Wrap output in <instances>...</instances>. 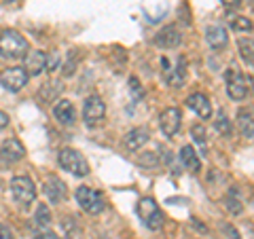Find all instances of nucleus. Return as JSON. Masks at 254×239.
<instances>
[{"label": "nucleus", "instance_id": "1", "mask_svg": "<svg viewBox=\"0 0 254 239\" xmlns=\"http://www.w3.org/2000/svg\"><path fill=\"white\" fill-rule=\"evenodd\" d=\"M28 53V41L17 30L0 32V55L6 60H19Z\"/></svg>", "mask_w": 254, "mask_h": 239}, {"label": "nucleus", "instance_id": "2", "mask_svg": "<svg viewBox=\"0 0 254 239\" xmlns=\"http://www.w3.org/2000/svg\"><path fill=\"white\" fill-rule=\"evenodd\" d=\"M58 163L62 170H66L68 174H74L78 178L89 176V161L76 148H62L58 155Z\"/></svg>", "mask_w": 254, "mask_h": 239}, {"label": "nucleus", "instance_id": "3", "mask_svg": "<svg viewBox=\"0 0 254 239\" xmlns=\"http://www.w3.org/2000/svg\"><path fill=\"white\" fill-rule=\"evenodd\" d=\"M76 203L81 205V210L91 214V216H98L106 210V199L100 190H95L91 186H78L76 188Z\"/></svg>", "mask_w": 254, "mask_h": 239}, {"label": "nucleus", "instance_id": "4", "mask_svg": "<svg viewBox=\"0 0 254 239\" xmlns=\"http://www.w3.org/2000/svg\"><path fill=\"white\" fill-rule=\"evenodd\" d=\"M11 195L21 208H30V203L36 199V186L28 176H15L11 180Z\"/></svg>", "mask_w": 254, "mask_h": 239}, {"label": "nucleus", "instance_id": "5", "mask_svg": "<svg viewBox=\"0 0 254 239\" xmlns=\"http://www.w3.org/2000/svg\"><path fill=\"white\" fill-rule=\"evenodd\" d=\"M138 214L142 222H144V227L150 229V231H159L163 227V214H161V208L157 205L155 199L150 197H144L138 201Z\"/></svg>", "mask_w": 254, "mask_h": 239}, {"label": "nucleus", "instance_id": "6", "mask_svg": "<svg viewBox=\"0 0 254 239\" xmlns=\"http://www.w3.org/2000/svg\"><path fill=\"white\" fill-rule=\"evenodd\" d=\"M161 66H163V78L168 81V85H172V87H182V85H185V81H187L185 60H182V58H178V60L163 58Z\"/></svg>", "mask_w": 254, "mask_h": 239}, {"label": "nucleus", "instance_id": "7", "mask_svg": "<svg viewBox=\"0 0 254 239\" xmlns=\"http://www.w3.org/2000/svg\"><path fill=\"white\" fill-rule=\"evenodd\" d=\"M28 78H30V74L26 72V68L23 66H13V68H6L4 72L0 74V85H2L6 91L17 93L28 85Z\"/></svg>", "mask_w": 254, "mask_h": 239}, {"label": "nucleus", "instance_id": "8", "mask_svg": "<svg viewBox=\"0 0 254 239\" xmlns=\"http://www.w3.org/2000/svg\"><path fill=\"white\" fill-rule=\"evenodd\" d=\"M227 93H229V98L235 102H242L248 98L250 85H248V78H246L240 70H229L227 72Z\"/></svg>", "mask_w": 254, "mask_h": 239}, {"label": "nucleus", "instance_id": "9", "mask_svg": "<svg viewBox=\"0 0 254 239\" xmlns=\"http://www.w3.org/2000/svg\"><path fill=\"white\" fill-rule=\"evenodd\" d=\"M104 117H106L104 100H102L100 95H89V98L85 100V104H83V121L89 127H93V125L104 121Z\"/></svg>", "mask_w": 254, "mask_h": 239}, {"label": "nucleus", "instance_id": "10", "mask_svg": "<svg viewBox=\"0 0 254 239\" xmlns=\"http://www.w3.org/2000/svg\"><path fill=\"white\" fill-rule=\"evenodd\" d=\"M180 125H182V115L178 108L170 106L159 115V127H161L163 135H168V138H174L180 131Z\"/></svg>", "mask_w": 254, "mask_h": 239}, {"label": "nucleus", "instance_id": "11", "mask_svg": "<svg viewBox=\"0 0 254 239\" xmlns=\"http://www.w3.org/2000/svg\"><path fill=\"white\" fill-rule=\"evenodd\" d=\"M153 43L161 49H176L182 43V32L178 30V26H165L155 34Z\"/></svg>", "mask_w": 254, "mask_h": 239}, {"label": "nucleus", "instance_id": "12", "mask_svg": "<svg viewBox=\"0 0 254 239\" xmlns=\"http://www.w3.org/2000/svg\"><path fill=\"white\" fill-rule=\"evenodd\" d=\"M43 193L47 195L51 203H60L66 199L68 190H66V184H64V180H60L58 176H47V180L43 182Z\"/></svg>", "mask_w": 254, "mask_h": 239}, {"label": "nucleus", "instance_id": "13", "mask_svg": "<svg viewBox=\"0 0 254 239\" xmlns=\"http://www.w3.org/2000/svg\"><path fill=\"white\" fill-rule=\"evenodd\" d=\"M205 41L212 49L222 51L225 47L229 45V34H227V28L220 26V23H212V26L205 28Z\"/></svg>", "mask_w": 254, "mask_h": 239}, {"label": "nucleus", "instance_id": "14", "mask_svg": "<svg viewBox=\"0 0 254 239\" xmlns=\"http://www.w3.org/2000/svg\"><path fill=\"white\" fill-rule=\"evenodd\" d=\"M53 117H55V121H58L60 125H74L76 121V110L72 106V102L70 100H58V104L53 106Z\"/></svg>", "mask_w": 254, "mask_h": 239}, {"label": "nucleus", "instance_id": "15", "mask_svg": "<svg viewBox=\"0 0 254 239\" xmlns=\"http://www.w3.org/2000/svg\"><path fill=\"white\" fill-rule=\"evenodd\" d=\"M0 157L9 163L21 161V159L26 157V148H23V144L17 138H9V140L2 142V146H0Z\"/></svg>", "mask_w": 254, "mask_h": 239}, {"label": "nucleus", "instance_id": "16", "mask_svg": "<svg viewBox=\"0 0 254 239\" xmlns=\"http://www.w3.org/2000/svg\"><path fill=\"white\" fill-rule=\"evenodd\" d=\"M187 104H189V108L195 110V115L199 119H212V102L208 100V95H203L199 91L190 93L187 98Z\"/></svg>", "mask_w": 254, "mask_h": 239}, {"label": "nucleus", "instance_id": "17", "mask_svg": "<svg viewBox=\"0 0 254 239\" xmlns=\"http://www.w3.org/2000/svg\"><path fill=\"white\" fill-rule=\"evenodd\" d=\"M26 72L30 76H36V74H43V70H47V53L45 51H28L26 55Z\"/></svg>", "mask_w": 254, "mask_h": 239}, {"label": "nucleus", "instance_id": "18", "mask_svg": "<svg viewBox=\"0 0 254 239\" xmlns=\"http://www.w3.org/2000/svg\"><path fill=\"white\" fill-rule=\"evenodd\" d=\"M148 138H150L148 129H144V127H133V129H129L127 135H125V148L140 150L148 142Z\"/></svg>", "mask_w": 254, "mask_h": 239}, {"label": "nucleus", "instance_id": "19", "mask_svg": "<svg viewBox=\"0 0 254 239\" xmlns=\"http://www.w3.org/2000/svg\"><path fill=\"white\" fill-rule=\"evenodd\" d=\"M180 161H182V165H185L187 170H190V172H199V170H201V159H199L197 150L190 146V144H187V146L180 148Z\"/></svg>", "mask_w": 254, "mask_h": 239}, {"label": "nucleus", "instance_id": "20", "mask_svg": "<svg viewBox=\"0 0 254 239\" xmlns=\"http://www.w3.org/2000/svg\"><path fill=\"white\" fill-rule=\"evenodd\" d=\"M237 127H240V133L246 140H252L254 127H252V110L250 108H242L240 113H237Z\"/></svg>", "mask_w": 254, "mask_h": 239}, {"label": "nucleus", "instance_id": "21", "mask_svg": "<svg viewBox=\"0 0 254 239\" xmlns=\"http://www.w3.org/2000/svg\"><path fill=\"white\" fill-rule=\"evenodd\" d=\"M214 129H216L222 138H229V135H231L233 127H231V121H229L225 110H218L216 113V119H214Z\"/></svg>", "mask_w": 254, "mask_h": 239}, {"label": "nucleus", "instance_id": "22", "mask_svg": "<svg viewBox=\"0 0 254 239\" xmlns=\"http://www.w3.org/2000/svg\"><path fill=\"white\" fill-rule=\"evenodd\" d=\"M190 138L195 140V144L199 146L201 155H205V148H208V135H205V127L201 123H197L190 127Z\"/></svg>", "mask_w": 254, "mask_h": 239}, {"label": "nucleus", "instance_id": "23", "mask_svg": "<svg viewBox=\"0 0 254 239\" xmlns=\"http://www.w3.org/2000/svg\"><path fill=\"white\" fill-rule=\"evenodd\" d=\"M237 47H240V55H242V60L248 63V66H252L254 63V55H252V38H240V41H237Z\"/></svg>", "mask_w": 254, "mask_h": 239}, {"label": "nucleus", "instance_id": "24", "mask_svg": "<svg viewBox=\"0 0 254 239\" xmlns=\"http://www.w3.org/2000/svg\"><path fill=\"white\" fill-rule=\"evenodd\" d=\"M34 222H36L38 227H43V229H47V227L51 225V210H49V205H47V203H41L36 208Z\"/></svg>", "mask_w": 254, "mask_h": 239}, {"label": "nucleus", "instance_id": "25", "mask_svg": "<svg viewBox=\"0 0 254 239\" xmlns=\"http://www.w3.org/2000/svg\"><path fill=\"white\" fill-rule=\"evenodd\" d=\"M231 28L235 32H240V34H250L252 32V19L244 17V15H237V17H233V21H231Z\"/></svg>", "mask_w": 254, "mask_h": 239}, {"label": "nucleus", "instance_id": "26", "mask_svg": "<svg viewBox=\"0 0 254 239\" xmlns=\"http://www.w3.org/2000/svg\"><path fill=\"white\" fill-rule=\"evenodd\" d=\"M225 208L231 214H242L244 212V203H242V199H237L235 195H229L225 199Z\"/></svg>", "mask_w": 254, "mask_h": 239}, {"label": "nucleus", "instance_id": "27", "mask_svg": "<svg viewBox=\"0 0 254 239\" xmlns=\"http://www.w3.org/2000/svg\"><path fill=\"white\" fill-rule=\"evenodd\" d=\"M62 66V60H60V55H47V70H49V72H55V70H58Z\"/></svg>", "mask_w": 254, "mask_h": 239}, {"label": "nucleus", "instance_id": "28", "mask_svg": "<svg viewBox=\"0 0 254 239\" xmlns=\"http://www.w3.org/2000/svg\"><path fill=\"white\" fill-rule=\"evenodd\" d=\"M70 74H74V51L70 53L66 66H64V76H70Z\"/></svg>", "mask_w": 254, "mask_h": 239}, {"label": "nucleus", "instance_id": "29", "mask_svg": "<svg viewBox=\"0 0 254 239\" xmlns=\"http://www.w3.org/2000/svg\"><path fill=\"white\" fill-rule=\"evenodd\" d=\"M36 239H62V237L55 235V233H51V231H41V233L36 235Z\"/></svg>", "mask_w": 254, "mask_h": 239}, {"label": "nucleus", "instance_id": "30", "mask_svg": "<svg viewBox=\"0 0 254 239\" xmlns=\"http://www.w3.org/2000/svg\"><path fill=\"white\" fill-rule=\"evenodd\" d=\"M0 239H13V233H11V229H9V227L0 225Z\"/></svg>", "mask_w": 254, "mask_h": 239}, {"label": "nucleus", "instance_id": "31", "mask_svg": "<svg viewBox=\"0 0 254 239\" xmlns=\"http://www.w3.org/2000/svg\"><path fill=\"white\" fill-rule=\"evenodd\" d=\"M220 2L225 6H229V9H235V6H240L242 0H220Z\"/></svg>", "mask_w": 254, "mask_h": 239}, {"label": "nucleus", "instance_id": "32", "mask_svg": "<svg viewBox=\"0 0 254 239\" xmlns=\"http://www.w3.org/2000/svg\"><path fill=\"white\" fill-rule=\"evenodd\" d=\"M6 125H9V115L0 110V129H2V127H6Z\"/></svg>", "mask_w": 254, "mask_h": 239}, {"label": "nucleus", "instance_id": "33", "mask_svg": "<svg viewBox=\"0 0 254 239\" xmlns=\"http://www.w3.org/2000/svg\"><path fill=\"white\" fill-rule=\"evenodd\" d=\"M4 2H13V0H4Z\"/></svg>", "mask_w": 254, "mask_h": 239}]
</instances>
